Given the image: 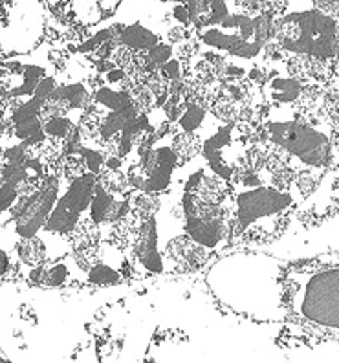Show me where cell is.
<instances>
[{
	"mask_svg": "<svg viewBox=\"0 0 339 363\" xmlns=\"http://www.w3.org/2000/svg\"><path fill=\"white\" fill-rule=\"evenodd\" d=\"M162 196L133 189L128 211L103 237H111L121 246L133 270L134 281L169 275L160 250L158 209Z\"/></svg>",
	"mask_w": 339,
	"mask_h": 363,
	"instance_id": "7",
	"label": "cell"
},
{
	"mask_svg": "<svg viewBox=\"0 0 339 363\" xmlns=\"http://www.w3.org/2000/svg\"><path fill=\"white\" fill-rule=\"evenodd\" d=\"M160 250L167 264L169 275L200 274L213 259L211 253L185 233L182 224L178 226V231H172L167 237H160Z\"/></svg>",
	"mask_w": 339,
	"mask_h": 363,
	"instance_id": "16",
	"label": "cell"
},
{
	"mask_svg": "<svg viewBox=\"0 0 339 363\" xmlns=\"http://www.w3.org/2000/svg\"><path fill=\"white\" fill-rule=\"evenodd\" d=\"M48 24L43 0H0V61L35 52L45 43Z\"/></svg>",
	"mask_w": 339,
	"mask_h": 363,
	"instance_id": "9",
	"label": "cell"
},
{
	"mask_svg": "<svg viewBox=\"0 0 339 363\" xmlns=\"http://www.w3.org/2000/svg\"><path fill=\"white\" fill-rule=\"evenodd\" d=\"M231 246H265L287 233L306 193L279 156L257 140L228 180Z\"/></svg>",
	"mask_w": 339,
	"mask_h": 363,
	"instance_id": "1",
	"label": "cell"
},
{
	"mask_svg": "<svg viewBox=\"0 0 339 363\" xmlns=\"http://www.w3.org/2000/svg\"><path fill=\"white\" fill-rule=\"evenodd\" d=\"M55 21L75 31H92L114 17L123 0H43Z\"/></svg>",
	"mask_w": 339,
	"mask_h": 363,
	"instance_id": "15",
	"label": "cell"
},
{
	"mask_svg": "<svg viewBox=\"0 0 339 363\" xmlns=\"http://www.w3.org/2000/svg\"><path fill=\"white\" fill-rule=\"evenodd\" d=\"M266 53L275 55L301 76L330 83L339 65V13L287 2L272 24Z\"/></svg>",
	"mask_w": 339,
	"mask_h": 363,
	"instance_id": "5",
	"label": "cell"
},
{
	"mask_svg": "<svg viewBox=\"0 0 339 363\" xmlns=\"http://www.w3.org/2000/svg\"><path fill=\"white\" fill-rule=\"evenodd\" d=\"M282 347H339V250L284 262Z\"/></svg>",
	"mask_w": 339,
	"mask_h": 363,
	"instance_id": "2",
	"label": "cell"
},
{
	"mask_svg": "<svg viewBox=\"0 0 339 363\" xmlns=\"http://www.w3.org/2000/svg\"><path fill=\"white\" fill-rule=\"evenodd\" d=\"M59 189H61V178L59 174H52V177L45 178L37 189H33L30 195L21 200V204L17 206L11 218L4 224L15 235V239L33 237L43 231L50 213L55 208Z\"/></svg>",
	"mask_w": 339,
	"mask_h": 363,
	"instance_id": "13",
	"label": "cell"
},
{
	"mask_svg": "<svg viewBox=\"0 0 339 363\" xmlns=\"http://www.w3.org/2000/svg\"><path fill=\"white\" fill-rule=\"evenodd\" d=\"M28 288L40 290H83V270L75 262L72 252L62 253L59 257L48 259L33 272L26 275L24 283Z\"/></svg>",
	"mask_w": 339,
	"mask_h": 363,
	"instance_id": "17",
	"label": "cell"
},
{
	"mask_svg": "<svg viewBox=\"0 0 339 363\" xmlns=\"http://www.w3.org/2000/svg\"><path fill=\"white\" fill-rule=\"evenodd\" d=\"M15 235L6 226H0V286L6 284H18L21 277V266L15 255Z\"/></svg>",
	"mask_w": 339,
	"mask_h": 363,
	"instance_id": "18",
	"label": "cell"
},
{
	"mask_svg": "<svg viewBox=\"0 0 339 363\" xmlns=\"http://www.w3.org/2000/svg\"><path fill=\"white\" fill-rule=\"evenodd\" d=\"M185 164L187 162L178 151L167 125L143 147L136 162L127 167V177L133 189L162 196L172 189Z\"/></svg>",
	"mask_w": 339,
	"mask_h": 363,
	"instance_id": "11",
	"label": "cell"
},
{
	"mask_svg": "<svg viewBox=\"0 0 339 363\" xmlns=\"http://www.w3.org/2000/svg\"><path fill=\"white\" fill-rule=\"evenodd\" d=\"M185 174L178 177L172 200L184 231L211 253L213 257L231 246L229 184L196 156L185 164Z\"/></svg>",
	"mask_w": 339,
	"mask_h": 363,
	"instance_id": "6",
	"label": "cell"
},
{
	"mask_svg": "<svg viewBox=\"0 0 339 363\" xmlns=\"http://www.w3.org/2000/svg\"><path fill=\"white\" fill-rule=\"evenodd\" d=\"M259 89L265 106L287 111H317L323 108L326 86L301 76L281 59L266 53Z\"/></svg>",
	"mask_w": 339,
	"mask_h": 363,
	"instance_id": "10",
	"label": "cell"
},
{
	"mask_svg": "<svg viewBox=\"0 0 339 363\" xmlns=\"http://www.w3.org/2000/svg\"><path fill=\"white\" fill-rule=\"evenodd\" d=\"M72 255L83 270V290L119 286L134 281L127 255L111 237H101L92 248L72 252Z\"/></svg>",
	"mask_w": 339,
	"mask_h": 363,
	"instance_id": "12",
	"label": "cell"
},
{
	"mask_svg": "<svg viewBox=\"0 0 339 363\" xmlns=\"http://www.w3.org/2000/svg\"><path fill=\"white\" fill-rule=\"evenodd\" d=\"M160 4H167V6H177V4H182L184 0H158Z\"/></svg>",
	"mask_w": 339,
	"mask_h": 363,
	"instance_id": "20",
	"label": "cell"
},
{
	"mask_svg": "<svg viewBox=\"0 0 339 363\" xmlns=\"http://www.w3.org/2000/svg\"><path fill=\"white\" fill-rule=\"evenodd\" d=\"M339 213V164H332L295 211L303 228H317Z\"/></svg>",
	"mask_w": 339,
	"mask_h": 363,
	"instance_id": "14",
	"label": "cell"
},
{
	"mask_svg": "<svg viewBox=\"0 0 339 363\" xmlns=\"http://www.w3.org/2000/svg\"><path fill=\"white\" fill-rule=\"evenodd\" d=\"M0 362H8V354L2 349H0Z\"/></svg>",
	"mask_w": 339,
	"mask_h": 363,
	"instance_id": "21",
	"label": "cell"
},
{
	"mask_svg": "<svg viewBox=\"0 0 339 363\" xmlns=\"http://www.w3.org/2000/svg\"><path fill=\"white\" fill-rule=\"evenodd\" d=\"M284 262L251 246H235L207 262L202 283L218 311L251 323H282Z\"/></svg>",
	"mask_w": 339,
	"mask_h": 363,
	"instance_id": "3",
	"label": "cell"
},
{
	"mask_svg": "<svg viewBox=\"0 0 339 363\" xmlns=\"http://www.w3.org/2000/svg\"><path fill=\"white\" fill-rule=\"evenodd\" d=\"M257 143L255 129L248 123L226 121L209 112L199 136V158L213 173L229 180Z\"/></svg>",
	"mask_w": 339,
	"mask_h": 363,
	"instance_id": "8",
	"label": "cell"
},
{
	"mask_svg": "<svg viewBox=\"0 0 339 363\" xmlns=\"http://www.w3.org/2000/svg\"><path fill=\"white\" fill-rule=\"evenodd\" d=\"M323 111L332 125V140H334V164H339V65L335 68L330 83L326 84Z\"/></svg>",
	"mask_w": 339,
	"mask_h": 363,
	"instance_id": "19",
	"label": "cell"
},
{
	"mask_svg": "<svg viewBox=\"0 0 339 363\" xmlns=\"http://www.w3.org/2000/svg\"><path fill=\"white\" fill-rule=\"evenodd\" d=\"M255 136L288 165L306 195L334 164L332 125L323 108L287 111L265 106L255 123Z\"/></svg>",
	"mask_w": 339,
	"mask_h": 363,
	"instance_id": "4",
	"label": "cell"
}]
</instances>
